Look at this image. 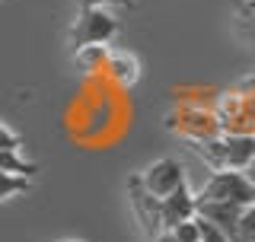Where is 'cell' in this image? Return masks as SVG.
<instances>
[{"label": "cell", "mask_w": 255, "mask_h": 242, "mask_svg": "<svg viewBox=\"0 0 255 242\" xmlns=\"http://www.w3.org/2000/svg\"><path fill=\"white\" fill-rule=\"evenodd\" d=\"M0 150H22V137L13 131V127H6L3 121H0Z\"/></svg>", "instance_id": "cell-16"}, {"label": "cell", "mask_w": 255, "mask_h": 242, "mask_svg": "<svg viewBox=\"0 0 255 242\" xmlns=\"http://www.w3.org/2000/svg\"><path fill=\"white\" fill-rule=\"evenodd\" d=\"M188 147L211 172H217V169H239L243 172L255 159V134H217L211 140H198Z\"/></svg>", "instance_id": "cell-1"}, {"label": "cell", "mask_w": 255, "mask_h": 242, "mask_svg": "<svg viewBox=\"0 0 255 242\" xmlns=\"http://www.w3.org/2000/svg\"><path fill=\"white\" fill-rule=\"evenodd\" d=\"M195 227H198V242H230L227 233L214 227L211 220H204V217H195Z\"/></svg>", "instance_id": "cell-15"}, {"label": "cell", "mask_w": 255, "mask_h": 242, "mask_svg": "<svg viewBox=\"0 0 255 242\" xmlns=\"http://www.w3.org/2000/svg\"><path fill=\"white\" fill-rule=\"evenodd\" d=\"M77 54V61L80 64H86V67H99L102 70V64H106V54H109V45H90V48H80Z\"/></svg>", "instance_id": "cell-14"}, {"label": "cell", "mask_w": 255, "mask_h": 242, "mask_svg": "<svg viewBox=\"0 0 255 242\" xmlns=\"http://www.w3.org/2000/svg\"><path fill=\"white\" fill-rule=\"evenodd\" d=\"M243 172H246V175H249V182L255 185V159H252V163H249V166H246V169H243Z\"/></svg>", "instance_id": "cell-21"}, {"label": "cell", "mask_w": 255, "mask_h": 242, "mask_svg": "<svg viewBox=\"0 0 255 242\" xmlns=\"http://www.w3.org/2000/svg\"><path fill=\"white\" fill-rule=\"evenodd\" d=\"M195 198L201 201H223V204H236L246 207L255 201V185L249 182V175L239 169H217L201 182V188L195 191Z\"/></svg>", "instance_id": "cell-4"}, {"label": "cell", "mask_w": 255, "mask_h": 242, "mask_svg": "<svg viewBox=\"0 0 255 242\" xmlns=\"http://www.w3.org/2000/svg\"><path fill=\"white\" fill-rule=\"evenodd\" d=\"M80 6H125V10H131L134 0H80Z\"/></svg>", "instance_id": "cell-18"}, {"label": "cell", "mask_w": 255, "mask_h": 242, "mask_svg": "<svg viewBox=\"0 0 255 242\" xmlns=\"http://www.w3.org/2000/svg\"><path fill=\"white\" fill-rule=\"evenodd\" d=\"M150 242H175V236H172L169 230H163V233H156V236L150 239Z\"/></svg>", "instance_id": "cell-20"}, {"label": "cell", "mask_w": 255, "mask_h": 242, "mask_svg": "<svg viewBox=\"0 0 255 242\" xmlns=\"http://www.w3.org/2000/svg\"><path fill=\"white\" fill-rule=\"evenodd\" d=\"M137 179H140V185H143V188H147L153 198H166V195H172L175 188H182V185H185V169H182L179 159L159 156V159H153L147 169H140Z\"/></svg>", "instance_id": "cell-6"}, {"label": "cell", "mask_w": 255, "mask_h": 242, "mask_svg": "<svg viewBox=\"0 0 255 242\" xmlns=\"http://www.w3.org/2000/svg\"><path fill=\"white\" fill-rule=\"evenodd\" d=\"M233 242H255V201H252V204H246L243 214H239Z\"/></svg>", "instance_id": "cell-12"}, {"label": "cell", "mask_w": 255, "mask_h": 242, "mask_svg": "<svg viewBox=\"0 0 255 242\" xmlns=\"http://www.w3.org/2000/svg\"><path fill=\"white\" fill-rule=\"evenodd\" d=\"M169 131H175L182 140L188 143H198V140H211V137L220 134L217 121H214V112L211 109H201V106H179L166 118Z\"/></svg>", "instance_id": "cell-5"}, {"label": "cell", "mask_w": 255, "mask_h": 242, "mask_svg": "<svg viewBox=\"0 0 255 242\" xmlns=\"http://www.w3.org/2000/svg\"><path fill=\"white\" fill-rule=\"evenodd\" d=\"M29 188H32V179L0 172V201H10V198H16V195H26Z\"/></svg>", "instance_id": "cell-13"}, {"label": "cell", "mask_w": 255, "mask_h": 242, "mask_svg": "<svg viewBox=\"0 0 255 242\" xmlns=\"http://www.w3.org/2000/svg\"><path fill=\"white\" fill-rule=\"evenodd\" d=\"M128 201H131V211H134V217H137L143 236L153 239L156 233H163V223H159V198H153L147 188H143L137 172L128 175Z\"/></svg>", "instance_id": "cell-7"}, {"label": "cell", "mask_w": 255, "mask_h": 242, "mask_svg": "<svg viewBox=\"0 0 255 242\" xmlns=\"http://www.w3.org/2000/svg\"><path fill=\"white\" fill-rule=\"evenodd\" d=\"M239 214H243V207H236V204H223V201H201V198H195V217H204V220H211L214 227H220V230L230 236V242H233Z\"/></svg>", "instance_id": "cell-10"}, {"label": "cell", "mask_w": 255, "mask_h": 242, "mask_svg": "<svg viewBox=\"0 0 255 242\" xmlns=\"http://www.w3.org/2000/svg\"><path fill=\"white\" fill-rule=\"evenodd\" d=\"M58 242H83V239H70V236H67V239H58Z\"/></svg>", "instance_id": "cell-22"}, {"label": "cell", "mask_w": 255, "mask_h": 242, "mask_svg": "<svg viewBox=\"0 0 255 242\" xmlns=\"http://www.w3.org/2000/svg\"><path fill=\"white\" fill-rule=\"evenodd\" d=\"M169 233L175 236V242H198V227H195V217H191V220H185V223H179V227H172Z\"/></svg>", "instance_id": "cell-17"}, {"label": "cell", "mask_w": 255, "mask_h": 242, "mask_svg": "<svg viewBox=\"0 0 255 242\" xmlns=\"http://www.w3.org/2000/svg\"><path fill=\"white\" fill-rule=\"evenodd\" d=\"M233 26L249 48H255V0H236L233 3Z\"/></svg>", "instance_id": "cell-11"}, {"label": "cell", "mask_w": 255, "mask_h": 242, "mask_svg": "<svg viewBox=\"0 0 255 242\" xmlns=\"http://www.w3.org/2000/svg\"><path fill=\"white\" fill-rule=\"evenodd\" d=\"M236 86H239V90H246V93H252V96H255V74H252V77H243Z\"/></svg>", "instance_id": "cell-19"}, {"label": "cell", "mask_w": 255, "mask_h": 242, "mask_svg": "<svg viewBox=\"0 0 255 242\" xmlns=\"http://www.w3.org/2000/svg\"><path fill=\"white\" fill-rule=\"evenodd\" d=\"M191 217H195V191L188 185H182L172 195L159 198V223H163V230H172L179 223L191 220Z\"/></svg>", "instance_id": "cell-8"}, {"label": "cell", "mask_w": 255, "mask_h": 242, "mask_svg": "<svg viewBox=\"0 0 255 242\" xmlns=\"http://www.w3.org/2000/svg\"><path fill=\"white\" fill-rule=\"evenodd\" d=\"M214 121L220 134H255V96L233 86L223 90L214 102Z\"/></svg>", "instance_id": "cell-3"}, {"label": "cell", "mask_w": 255, "mask_h": 242, "mask_svg": "<svg viewBox=\"0 0 255 242\" xmlns=\"http://www.w3.org/2000/svg\"><path fill=\"white\" fill-rule=\"evenodd\" d=\"M102 70H106V77L112 83H118L122 90H131V86L140 80V61L134 58L131 51H109Z\"/></svg>", "instance_id": "cell-9"}, {"label": "cell", "mask_w": 255, "mask_h": 242, "mask_svg": "<svg viewBox=\"0 0 255 242\" xmlns=\"http://www.w3.org/2000/svg\"><path fill=\"white\" fill-rule=\"evenodd\" d=\"M118 32H122V22L109 6H80L74 26L67 32V45L74 51L90 45H109Z\"/></svg>", "instance_id": "cell-2"}]
</instances>
